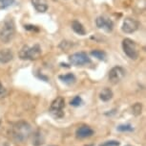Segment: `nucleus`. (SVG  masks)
Instances as JSON below:
<instances>
[{"label": "nucleus", "mask_w": 146, "mask_h": 146, "mask_svg": "<svg viewBox=\"0 0 146 146\" xmlns=\"http://www.w3.org/2000/svg\"><path fill=\"white\" fill-rule=\"evenodd\" d=\"M32 134V127L27 121L20 120L13 123L11 127V135L16 141H26Z\"/></svg>", "instance_id": "obj_1"}, {"label": "nucleus", "mask_w": 146, "mask_h": 146, "mask_svg": "<svg viewBox=\"0 0 146 146\" xmlns=\"http://www.w3.org/2000/svg\"><path fill=\"white\" fill-rule=\"evenodd\" d=\"M15 35V24L12 18L5 20L0 28V40L3 43H9Z\"/></svg>", "instance_id": "obj_2"}, {"label": "nucleus", "mask_w": 146, "mask_h": 146, "mask_svg": "<svg viewBox=\"0 0 146 146\" xmlns=\"http://www.w3.org/2000/svg\"><path fill=\"white\" fill-rule=\"evenodd\" d=\"M41 47L39 44H35L34 46L24 45L19 51V58L21 60H37L41 55Z\"/></svg>", "instance_id": "obj_3"}, {"label": "nucleus", "mask_w": 146, "mask_h": 146, "mask_svg": "<svg viewBox=\"0 0 146 146\" xmlns=\"http://www.w3.org/2000/svg\"><path fill=\"white\" fill-rule=\"evenodd\" d=\"M64 107H65L64 98L59 96V97H56L52 102L50 109H49V112H50V114L53 117L59 119V118H62L64 116V112H63Z\"/></svg>", "instance_id": "obj_4"}, {"label": "nucleus", "mask_w": 146, "mask_h": 146, "mask_svg": "<svg viewBox=\"0 0 146 146\" xmlns=\"http://www.w3.org/2000/svg\"><path fill=\"white\" fill-rule=\"evenodd\" d=\"M122 49L127 57L131 60H137L139 56L136 42L131 38H124L122 40Z\"/></svg>", "instance_id": "obj_5"}, {"label": "nucleus", "mask_w": 146, "mask_h": 146, "mask_svg": "<svg viewBox=\"0 0 146 146\" xmlns=\"http://www.w3.org/2000/svg\"><path fill=\"white\" fill-rule=\"evenodd\" d=\"M69 62L71 65H76V67H82V65L90 64L91 59L85 52H76L69 57Z\"/></svg>", "instance_id": "obj_6"}, {"label": "nucleus", "mask_w": 146, "mask_h": 146, "mask_svg": "<svg viewBox=\"0 0 146 146\" xmlns=\"http://www.w3.org/2000/svg\"><path fill=\"white\" fill-rule=\"evenodd\" d=\"M126 71L122 67H113L109 72V81L112 83V84H117L119 83L121 80L124 78Z\"/></svg>", "instance_id": "obj_7"}, {"label": "nucleus", "mask_w": 146, "mask_h": 146, "mask_svg": "<svg viewBox=\"0 0 146 146\" xmlns=\"http://www.w3.org/2000/svg\"><path fill=\"white\" fill-rule=\"evenodd\" d=\"M96 24L98 28L102 29L104 31L111 33L114 29V22L105 15H100L96 19Z\"/></svg>", "instance_id": "obj_8"}, {"label": "nucleus", "mask_w": 146, "mask_h": 146, "mask_svg": "<svg viewBox=\"0 0 146 146\" xmlns=\"http://www.w3.org/2000/svg\"><path fill=\"white\" fill-rule=\"evenodd\" d=\"M139 28V22L132 17H126L122 24V31L126 34H132Z\"/></svg>", "instance_id": "obj_9"}, {"label": "nucleus", "mask_w": 146, "mask_h": 146, "mask_svg": "<svg viewBox=\"0 0 146 146\" xmlns=\"http://www.w3.org/2000/svg\"><path fill=\"white\" fill-rule=\"evenodd\" d=\"M76 135L78 139H87V137H92L94 135V130L89 126H81L76 132Z\"/></svg>", "instance_id": "obj_10"}, {"label": "nucleus", "mask_w": 146, "mask_h": 146, "mask_svg": "<svg viewBox=\"0 0 146 146\" xmlns=\"http://www.w3.org/2000/svg\"><path fill=\"white\" fill-rule=\"evenodd\" d=\"M31 2L38 13H45L49 8L46 0H31Z\"/></svg>", "instance_id": "obj_11"}, {"label": "nucleus", "mask_w": 146, "mask_h": 146, "mask_svg": "<svg viewBox=\"0 0 146 146\" xmlns=\"http://www.w3.org/2000/svg\"><path fill=\"white\" fill-rule=\"evenodd\" d=\"M13 59V54L11 49H1L0 50V63L7 64Z\"/></svg>", "instance_id": "obj_12"}, {"label": "nucleus", "mask_w": 146, "mask_h": 146, "mask_svg": "<svg viewBox=\"0 0 146 146\" xmlns=\"http://www.w3.org/2000/svg\"><path fill=\"white\" fill-rule=\"evenodd\" d=\"M72 29H73L76 34H78L80 36H84L86 34V30H85L83 25L78 20H74L73 22H72Z\"/></svg>", "instance_id": "obj_13"}, {"label": "nucleus", "mask_w": 146, "mask_h": 146, "mask_svg": "<svg viewBox=\"0 0 146 146\" xmlns=\"http://www.w3.org/2000/svg\"><path fill=\"white\" fill-rule=\"evenodd\" d=\"M44 140H45L44 135L40 131H36L34 134V137H33V145L40 146L44 143Z\"/></svg>", "instance_id": "obj_14"}, {"label": "nucleus", "mask_w": 146, "mask_h": 146, "mask_svg": "<svg viewBox=\"0 0 146 146\" xmlns=\"http://www.w3.org/2000/svg\"><path fill=\"white\" fill-rule=\"evenodd\" d=\"M100 98L104 102L111 100L113 98V92L111 90V89H109V87H104L100 93Z\"/></svg>", "instance_id": "obj_15"}, {"label": "nucleus", "mask_w": 146, "mask_h": 146, "mask_svg": "<svg viewBox=\"0 0 146 146\" xmlns=\"http://www.w3.org/2000/svg\"><path fill=\"white\" fill-rule=\"evenodd\" d=\"M59 79L61 80L63 83L67 85H72L76 82V76L73 73L64 74V75H59Z\"/></svg>", "instance_id": "obj_16"}, {"label": "nucleus", "mask_w": 146, "mask_h": 146, "mask_svg": "<svg viewBox=\"0 0 146 146\" xmlns=\"http://www.w3.org/2000/svg\"><path fill=\"white\" fill-rule=\"evenodd\" d=\"M91 55L100 61H104L106 59V53L102 50H93L91 52Z\"/></svg>", "instance_id": "obj_17"}, {"label": "nucleus", "mask_w": 146, "mask_h": 146, "mask_svg": "<svg viewBox=\"0 0 146 146\" xmlns=\"http://www.w3.org/2000/svg\"><path fill=\"white\" fill-rule=\"evenodd\" d=\"M141 111H142L141 103H136L132 107V112H133V114L135 115H139L141 114Z\"/></svg>", "instance_id": "obj_18"}, {"label": "nucleus", "mask_w": 146, "mask_h": 146, "mask_svg": "<svg viewBox=\"0 0 146 146\" xmlns=\"http://www.w3.org/2000/svg\"><path fill=\"white\" fill-rule=\"evenodd\" d=\"M15 0H0V10L6 9V8L12 6Z\"/></svg>", "instance_id": "obj_19"}, {"label": "nucleus", "mask_w": 146, "mask_h": 146, "mask_svg": "<svg viewBox=\"0 0 146 146\" xmlns=\"http://www.w3.org/2000/svg\"><path fill=\"white\" fill-rule=\"evenodd\" d=\"M117 130L119 132H132L134 130L133 127L129 124H126V125H119L117 127Z\"/></svg>", "instance_id": "obj_20"}, {"label": "nucleus", "mask_w": 146, "mask_h": 146, "mask_svg": "<svg viewBox=\"0 0 146 146\" xmlns=\"http://www.w3.org/2000/svg\"><path fill=\"white\" fill-rule=\"evenodd\" d=\"M81 102H82L81 98L79 97V96H76V97H74L73 100L71 101V105L74 107H78L81 104Z\"/></svg>", "instance_id": "obj_21"}, {"label": "nucleus", "mask_w": 146, "mask_h": 146, "mask_svg": "<svg viewBox=\"0 0 146 146\" xmlns=\"http://www.w3.org/2000/svg\"><path fill=\"white\" fill-rule=\"evenodd\" d=\"M118 145H119V142L117 141V140H109V141L104 142L100 146H118Z\"/></svg>", "instance_id": "obj_22"}, {"label": "nucleus", "mask_w": 146, "mask_h": 146, "mask_svg": "<svg viewBox=\"0 0 146 146\" xmlns=\"http://www.w3.org/2000/svg\"><path fill=\"white\" fill-rule=\"evenodd\" d=\"M6 95H7V89H5L4 86L0 82V99L6 97Z\"/></svg>", "instance_id": "obj_23"}, {"label": "nucleus", "mask_w": 146, "mask_h": 146, "mask_svg": "<svg viewBox=\"0 0 146 146\" xmlns=\"http://www.w3.org/2000/svg\"><path fill=\"white\" fill-rule=\"evenodd\" d=\"M26 30H33V31H38V28H36V26H33V25H25Z\"/></svg>", "instance_id": "obj_24"}, {"label": "nucleus", "mask_w": 146, "mask_h": 146, "mask_svg": "<svg viewBox=\"0 0 146 146\" xmlns=\"http://www.w3.org/2000/svg\"><path fill=\"white\" fill-rule=\"evenodd\" d=\"M2 146H8L7 144H4V145H2Z\"/></svg>", "instance_id": "obj_25"}, {"label": "nucleus", "mask_w": 146, "mask_h": 146, "mask_svg": "<svg viewBox=\"0 0 146 146\" xmlns=\"http://www.w3.org/2000/svg\"><path fill=\"white\" fill-rule=\"evenodd\" d=\"M88 146H92V145H88Z\"/></svg>", "instance_id": "obj_26"}, {"label": "nucleus", "mask_w": 146, "mask_h": 146, "mask_svg": "<svg viewBox=\"0 0 146 146\" xmlns=\"http://www.w3.org/2000/svg\"><path fill=\"white\" fill-rule=\"evenodd\" d=\"M127 146H131V145H127Z\"/></svg>", "instance_id": "obj_27"}]
</instances>
